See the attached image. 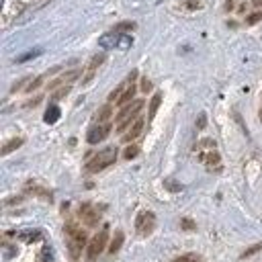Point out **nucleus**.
<instances>
[{"mask_svg":"<svg viewBox=\"0 0 262 262\" xmlns=\"http://www.w3.org/2000/svg\"><path fill=\"white\" fill-rule=\"evenodd\" d=\"M135 78H137V72L133 70V72H131V74H129V76H127V78H125V80H123V82H121V84H119V86H117V88H115V90L108 94V100H111V102H113V100L117 102V100L121 98V94L125 92V88H127V86H129V84L135 80Z\"/></svg>","mask_w":262,"mask_h":262,"instance_id":"nucleus-9","label":"nucleus"},{"mask_svg":"<svg viewBox=\"0 0 262 262\" xmlns=\"http://www.w3.org/2000/svg\"><path fill=\"white\" fill-rule=\"evenodd\" d=\"M131 43H133V39H131L129 35H121V41H119V49H127V47H131Z\"/></svg>","mask_w":262,"mask_h":262,"instance_id":"nucleus-21","label":"nucleus"},{"mask_svg":"<svg viewBox=\"0 0 262 262\" xmlns=\"http://www.w3.org/2000/svg\"><path fill=\"white\" fill-rule=\"evenodd\" d=\"M199 127H205V115L199 117Z\"/></svg>","mask_w":262,"mask_h":262,"instance_id":"nucleus-32","label":"nucleus"},{"mask_svg":"<svg viewBox=\"0 0 262 262\" xmlns=\"http://www.w3.org/2000/svg\"><path fill=\"white\" fill-rule=\"evenodd\" d=\"M133 27H135V25H133L131 20H127V23H121V25H117V27H115V31H119V33H121V31H125V29H133Z\"/></svg>","mask_w":262,"mask_h":262,"instance_id":"nucleus-26","label":"nucleus"},{"mask_svg":"<svg viewBox=\"0 0 262 262\" xmlns=\"http://www.w3.org/2000/svg\"><path fill=\"white\" fill-rule=\"evenodd\" d=\"M68 92H70V86L66 84V86H61V90H57V92L53 94V100H59V98H61V96H66Z\"/></svg>","mask_w":262,"mask_h":262,"instance_id":"nucleus-24","label":"nucleus"},{"mask_svg":"<svg viewBox=\"0 0 262 262\" xmlns=\"http://www.w3.org/2000/svg\"><path fill=\"white\" fill-rule=\"evenodd\" d=\"M119 41H121V33L119 31H111V33H104L98 39V45L102 49H115V47H119Z\"/></svg>","mask_w":262,"mask_h":262,"instance_id":"nucleus-7","label":"nucleus"},{"mask_svg":"<svg viewBox=\"0 0 262 262\" xmlns=\"http://www.w3.org/2000/svg\"><path fill=\"white\" fill-rule=\"evenodd\" d=\"M254 4H262V0H254Z\"/></svg>","mask_w":262,"mask_h":262,"instance_id":"nucleus-33","label":"nucleus"},{"mask_svg":"<svg viewBox=\"0 0 262 262\" xmlns=\"http://www.w3.org/2000/svg\"><path fill=\"white\" fill-rule=\"evenodd\" d=\"M43 78H45V76H39V78H35V80H33V82H31V84L27 86V90L31 92V90H35V88H39V84L43 82Z\"/></svg>","mask_w":262,"mask_h":262,"instance_id":"nucleus-25","label":"nucleus"},{"mask_svg":"<svg viewBox=\"0 0 262 262\" xmlns=\"http://www.w3.org/2000/svg\"><path fill=\"white\" fill-rule=\"evenodd\" d=\"M108 131H111V127L106 125V123H96V125H92L90 129H88V135H86V139H88V143H98V141H102L106 135H108Z\"/></svg>","mask_w":262,"mask_h":262,"instance_id":"nucleus-6","label":"nucleus"},{"mask_svg":"<svg viewBox=\"0 0 262 262\" xmlns=\"http://www.w3.org/2000/svg\"><path fill=\"white\" fill-rule=\"evenodd\" d=\"M104 61V53H98V55H94L92 59H90V63H88V68H86V74H84V78H82V84H88L92 78H94V74H96V70H98V66Z\"/></svg>","mask_w":262,"mask_h":262,"instance_id":"nucleus-8","label":"nucleus"},{"mask_svg":"<svg viewBox=\"0 0 262 262\" xmlns=\"http://www.w3.org/2000/svg\"><path fill=\"white\" fill-rule=\"evenodd\" d=\"M123 231L121 229H117L115 231V237H113V242H111V246H108V252L111 254H115V252H119V248H121V244H123Z\"/></svg>","mask_w":262,"mask_h":262,"instance_id":"nucleus-14","label":"nucleus"},{"mask_svg":"<svg viewBox=\"0 0 262 262\" xmlns=\"http://www.w3.org/2000/svg\"><path fill=\"white\" fill-rule=\"evenodd\" d=\"M78 74H80L78 70H72V72H68V74H63V76H59V78H57L55 82H51V84H49V88H57V86H63V84H70L72 80H76V78H78Z\"/></svg>","mask_w":262,"mask_h":262,"instance_id":"nucleus-11","label":"nucleus"},{"mask_svg":"<svg viewBox=\"0 0 262 262\" xmlns=\"http://www.w3.org/2000/svg\"><path fill=\"white\" fill-rule=\"evenodd\" d=\"M260 119H262V111H260Z\"/></svg>","mask_w":262,"mask_h":262,"instance_id":"nucleus-34","label":"nucleus"},{"mask_svg":"<svg viewBox=\"0 0 262 262\" xmlns=\"http://www.w3.org/2000/svg\"><path fill=\"white\" fill-rule=\"evenodd\" d=\"M160 102H162V94H160V92H156V94H154V98H151V102H149V115H147V121H151V119L156 117V111H158Z\"/></svg>","mask_w":262,"mask_h":262,"instance_id":"nucleus-15","label":"nucleus"},{"mask_svg":"<svg viewBox=\"0 0 262 262\" xmlns=\"http://www.w3.org/2000/svg\"><path fill=\"white\" fill-rule=\"evenodd\" d=\"M141 129H143V119H139V117H137V119L133 121V125L129 127V133H127V135H123V139H125V141L135 139V137L141 133Z\"/></svg>","mask_w":262,"mask_h":262,"instance_id":"nucleus-12","label":"nucleus"},{"mask_svg":"<svg viewBox=\"0 0 262 262\" xmlns=\"http://www.w3.org/2000/svg\"><path fill=\"white\" fill-rule=\"evenodd\" d=\"M166 186H168L170 190H180V188H182V186H174V184H172V180H166Z\"/></svg>","mask_w":262,"mask_h":262,"instance_id":"nucleus-30","label":"nucleus"},{"mask_svg":"<svg viewBox=\"0 0 262 262\" xmlns=\"http://www.w3.org/2000/svg\"><path fill=\"white\" fill-rule=\"evenodd\" d=\"M20 145H23V139H20V137H14V139H10L8 143H4V147H2L0 154L6 156V154H10L12 149H16V147H20Z\"/></svg>","mask_w":262,"mask_h":262,"instance_id":"nucleus-17","label":"nucleus"},{"mask_svg":"<svg viewBox=\"0 0 262 262\" xmlns=\"http://www.w3.org/2000/svg\"><path fill=\"white\" fill-rule=\"evenodd\" d=\"M141 90H143V92H147V90H151V82H149L147 78H143V80H141Z\"/></svg>","mask_w":262,"mask_h":262,"instance_id":"nucleus-28","label":"nucleus"},{"mask_svg":"<svg viewBox=\"0 0 262 262\" xmlns=\"http://www.w3.org/2000/svg\"><path fill=\"white\" fill-rule=\"evenodd\" d=\"M80 217L84 219L86 225H96L98 223V213H94V209L90 205H82L80 207Z\"/></svg>","mask_w":262,"mask_h":262,"instance_id":"nucleus-10","label":"nucleus"},{"mask_svg":"<svg viewBox=\"0 0 262 262\" xmlns=\"http://www.w3.org/2000/svg\"><path fill=\"white\" fill-rule=\"evenodd\" d=\"M115 160H117V147H104L86 164V170L88 172H100L106 166L115 164Z\"/></svg>","mask_w":262,"mask_h":262,"instance_id":"nucleus-2","label":"nucleus"},{"mask_svg":"<svg viewBox=\"0 0 262 262\" xmlns=\"http://www.w3.org/2000/svg\"><path fill=\"white\" fill-rule=\"evenodd\" d=\"M39 53H41V49H39V47H37V49H31V51H27L25 55H18V57H16V61H18V63H23V61H27V59H31V57H37Z\"/></svg>","mask_w":262,"mask_h":262,"instance_id":"nucleus-20","label":"nucleus"},{"mask_svg":"<svg viewBox=\"0 0 262 262\" xmlns=\"http://www.w3.org/2000/svg\"><path fill=\"white\" fill-rule=\"evenodd\" d=\"M59 115H61L59 106H57V104H49V106H47V111H45L43 121H45V123H49V125H53V123L59 119Z\"/></svg>","mask_w":262,"mask_h":262,"instance_id":"nucleus-13","label":"nucleus"},{"mask_svg":"<svg viewBox=\"0 0 262 262\" xmlns=\"http://www.w3.org/2000/svg\"><path fill=\"white\" fill-rule=\"evenodd\" d=\"M106 239H108V227L104 225V227L90 239V244H88V254H86V262H94V260L100 256V252H102L104 246H106Z\"/></svg>","mask_w":262,"mask_h":262,"instance_id":"nucleus-4","label":"nucleus"},{"mask_svg":"<svg viewBox=\"0 0 262 262\" xmlns=\"http://www.w3.org/2000/svg\"><path fill=\"white\" fill-rule=\"evenodd\" d=\"M111 113H113L111 104H104L102 108H98V111H96V121H98V123H104V121H108Z\"/></svg>","mask_w":262,"mask_h":262,"instance_id":"nucleus-18","label":"nucleus"},{"mask_svg":"<svg viewBox=\"0 0 262 262\" xmlns=\"http://www.w3.org/2000/svg\"><path fill=\"white\" fill-rule=\"evenodd\" d=\"M156 227V215L151 211H139L135 217V229L139 235H149Z\"/></svg>","mask_w":262,"mask_h":262,"instance_id":"nucleus-5","label":"nucleus"},{"mask_svg":"<svg viewBox=\"0 0 262 262\" xmlns=\"http://www.w3.org/2000/svg\"><path fill=\"white\" fill-rule=\"evenodd\" d=\"M182 227H186V229H194V223L188 221V219H184V221H182Z\"/></svg>","mask_w":262,"mask_h":262,"instance_id":"nucleus-29","label":"nucleus"},{"mask_svg":"<svg viewBox=\"0 0 262 262\" xmlns=\"http://www.w3.org/2000/svg\"><path fill=\"white\" fill-rule=\"evenodd\" d=\"M137 154H139V147H137V145H129V147L125 149V158H127V160H131V158H135Z\"/></svg>","mask_w":262,"mask_h":262,"instance_id":"nucleus-22","label":"nucleus"},{"mask_svg":"<svg viewBox=\"0 0 262 262\" xmlns=\"http://www.w3.org/2000/svg\"><path fill=\"white\" fill-rule=\"evenodd\" d=\"M41 233L39 231H23V233H18L16 237L18 239H23V242H33V239H37Z\"/></svg>","mask_w":262,"mask_h":262,"instance_id":"nucleus-19","label":"nucleus"},{"mask_svg":"<svg viewBox=\"0 0 262 262\" xmlns=\"http://www.w3.org/2000/svg\"><path fill=\"white\" fill-rule=\"evenodd\" d=\"M63 231H66V237H68L70 256H72V260H78L80 254H82V250H84V246H86V231L80 229V227H76V225H72V223L66 225Z\"/></svg>","mask_w":262,"mask_h":262,"instance_id":"nucleus-1","label":"nucleus"},{"mask_svg":"<svg viewBox=\"0 0 262 262\" xmlns=\"http://www.w3.org/2000/svg\"><path fill=\"white\" fill-rule=\"evenodd\" d=\"M172 262H190V260H188V256H182V258H176V260H172Z\"/></svg>","mask_w":262,"mask_h":262,"instance_id":"nucleus-31","label":"nucleus"},{"mask_svg":"<svg viewBox=\"0 0 262 262\" xmlns=\"http://www.w3.org/2000/svg\"><path fill=\"white\" fill-rule=\"evenodd\" d=\"M258 250H262V244H256V246H252V248H248L246 252H242V256H239V258H248V256H252V254H256Z\"/></svg>","mask_w":262,"mask_h":262,"instance_id":"nucleus-23","label":"nucleus"},{"mask_svg":"<svg viewBox=\"0 0 262 262\" xmlns=\"http://www.w3.org/2000/svg\"><path fill=\"white\" fill-rule=\"evenodd\" d=\"M133 94H135V86H133V82H131V84L125 88V92L121 94V98L117 100V104H127V102L133 98Z\"/></svg>","mask_w":262,"mask_h":262,"instance_id":"nucleus-16","label":"nucleus"},{"mask_svg":"<svg viewBox=\"0 0 262 262\" xmlns=\"http://www.w3.org/2000/svg\"><path fill=\"white\" fill-rule=\"evenodd\" d=\"M260 18H262V12H254V14H250V16H248V23H250V25H254V23H258Z\"/></svg>","mask_w":262,"mask_h":262,"instance_id":"nucleus-27","label":"nucleus"},{"mask_svg":"<svg viewBox=\"0 0 262 262\" xmlns=\"http://www.w3.org/2000/svg\"><path fill=\"white\" fill-rule=\"evenodd\" d=\"M141 106H143V100H133L131 104L123 106L121 113L117 115V131H125V127L137 119V113L141 111Z\"/></svg>","mask_w":262,"mask_h":262,"instance_id":"nucleus-3","label":"nucleus"}]
</instances>
